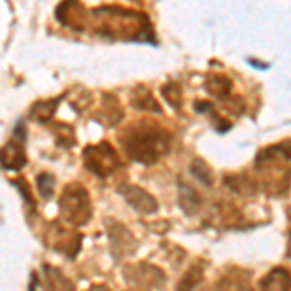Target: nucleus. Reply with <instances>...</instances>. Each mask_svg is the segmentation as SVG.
I'll use <instances>...</instances> for the list:
<instances>
[{
	"label": "nucleus",
	"mask_w": 291,
	"mask_h": 291,
	"mask_svg": "<svg viewBox=\"0 0 291 291\" xmlns=\"http://www.w3.org/2000/svg\"><path fill=\"white\" fill-rule=\"evenodd\" d=\"M37 184H39V192L43 194L45 198H51L53 194V184H54V179L49 175V173H41L37 177Z\"/></svg>",
	"instance_id": "nucleus-3"
},
{
	"label": "nucleus",
	"mask_w": 291,
	"mask_h": 291,
	"mask_svg": "<svg viewBox=\"0 0 291 291\" xmlns=\"http://www.w3.org/2000/svg\"><path fill=\"white\" fill-rule=\"evenodd\" d=\"M18 138V136H16ZM23 138L10 142L6 148L0 150V165L4 169H12V171H18L25 165V153H23Z\"/></svg>",
	"instance_id": "nucleus-2"
},
{
	"label": "nucleus",
	"mask_w": 291,
	"mask_h": 291,
	"mask_svg": "<svg viewBox=\"0 0 291 291\" xmlns=\"http://www.w3.org/2000/svg\"><path fill=\"white\" fill-rule=\"evenodd\" d=\"M103 146V153H99V146L87 148L86 150V163L89 169H93L97 175H109V171L117 165V155L115 151L109 148L107 144Z\"/></svg>",
	"instance_id": "nucleus-1"
}]
</instances>
